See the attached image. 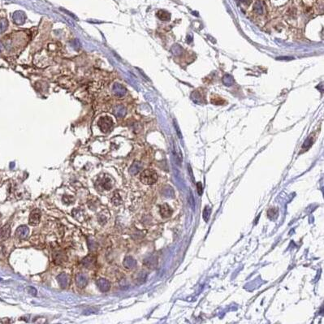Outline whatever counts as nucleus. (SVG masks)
I'll return each instance as SVG.
<instances>
[{"instance_id": "f257e3e1", "label": "nucleus", "mask_w": 324, "mask_h": 324, "mask_svg": "<svg viewBox=\"0 0 324 324\" xmlns=\"http://www.w3.org/2000/svg\"><path fill=\"white\" fill-rule=\"evenodd\" d=\"M140 179L144 184L151 185V184L156 183L157 179H158V175H157V173L153 170L146 169V170L143 171L142 172L140 173Z\"/></svg>"}, {"instance_id": "f03ea898", "label": "nucleus", "mask_w": 324, "mask_h": 324, "mask_svg": "<svg viewBox=\"0 0 324 324\" xmlns=\"http://www.w3.org/2000/svg\"><path fill=\"white\" fill-rule=\"evenodd\" d=\"M98 126H99V127L103 132H110L113 127L112 119L109 118V117H102V118L100 119L99 122H98Z\"/></svg>"}, {"instance_id": "7ed1b4c3", "label": "nucleus", "mask_w": 324, "mask_h": 324, "mask_svg": "<svg viewBox=\"0 0 324 324\" xmlns=\"http://www.w3.org/2000/svg\"><path fill=\"white\" fill-rule=\"evenodd\" d=\"M40 218H41V211L38 209H35L32 210L28 218V223L32 226L37 225L40 222Z\"/></svg>"}, {"instance_id": "20e7f679", "label": "nucleus", "mask_w": 324, "mask_h": 324, "mask_svg": "<svg viewBox=\"0 0 324 324\" xmlns=\"http://www.w3.org/2000/svg\"><path fill=\"white\" fill-rule=\"evenodd\" d=\"M29 233V229L26 226H20L15 231V236L19 240H25Z\"/></svg>"}, {"instance_id": "39448f33", "label": "nucleus", "mask_w": 324, "mask_h": 324, "mask_svg": "<svg viewBox=\"0 0 324 324\" xmlns=\"http://www.w3.org/2000/svg\"><path fill=\"white\" fill-rule=\"evenodd\" d=\"M75 281H76V285L79 287H80V288L84 287L88 283V279H87L86 275L82 274V273H79V274H76Z\"/></svg>"}, {"instance_id": "423d86ee", "label": "nucleus", "mask_w": 324, "mask_h": 324, "mask_svg": "<svg viewBox=\"0 0 324 324\" xmlns=\"http://www.w3.org/2000/svg\"><path fill=\"white\" fill-rule=\"evenodd\" d=\"M11 234V227L10 225H5L4 227H2L0 229V242L6 240L8 239Z\"/></svg>"}, {"instance_id": "0eeeda50", "label": "nucleus", "mask_w": 324, "mask_h": 324, "mask_svg": "<svg viewBox=\"0 0 324 324\" xmlns=\"http://www.w3.org/2000/svg\"><path fill=\"white\" fill-rule=\"evenodd\" d=\"M97 287L99 288L101 292H106L110 289V283L109 281L105 279H99L96 282Z\"/></svg>"}, {"instance_id": "6e6552de", "label": "nucleus", "mask_w": 324, "mask_h": 324, "mask_svg": "<svg viewBox=\"0 0 324 324\" xmlns=\"http://www.w3.org/2000/svg\"><path fill=\"white\" fill-rule=\"evenodd\" d=\"M172 210L167 204H163L160 208V214L163 218H168L172 214Z\"/></svg>"}, {"instance_id": "1a4fd4ad", "label": "nucleus", "mask_w": 324, "mask_h": 324, "mask_svg": "<svg viewBox=\"0 0 324 324\" xmlns=\"http://www.w3.org/2000/svg\"><path fill=\"white\" fill-rule=\"evenodd\" d=\"M57 280H58V283H59V285H60L62 287H67V284H68V282H69V280H68V277H67V275L65 274V273H61L59 275H58V277H57Z\"/></svg>"}, {"instance_id": "9d476101", "label": "nucleus", "mask_w": 324, "mask_h": 324, "mask_svg": "<svg viewBox=\"0 0 324 324\" xmlns=\"http://www.w3.org/2000/svg\"><path fill=\"white\" fill-rule=\"evenodd\" d=\"M101 185L102 186V188L106 189V190H110V188H112L113 184L110 178L108 177V176H105L102 179V181H101Z\"/></svg>"}, {"instance_id": "9b49d317", "label": "nucleus", "mask_w": 324, "mask_h": 324, "mask_svg": "<svg viewBox=\"0 0 324 324\" xmlns=\"http://www.w3.org/2000/svg\"><path fill=\"white\" fill-rule=\"evenodd\" d=\"M157 16L161 20H169L171 17V14L168 11H165V10H159L157 12Z\"/></svg>"}, {"instance_id": "f8f14e48", "label": "nucleus", "mask_w": 324, "mask_h": 324, "mask_svg": "<svg viewBox=\"0 0 324 324\" xmlns=\"http://www.w3.org/2000/svg\"><path fill=\"white\" fill-rule=\"evenodd\" d=\"M94 262H95V258H94L93 256H87L85 258L83 259V264H84V266L87 268L93 266Z\"/></svg>"}, {"instance_id": "ddd939ff", "label": "nucleus", "mask_w": 324, "mask_h": 324, "mask_svg": "<svg viewBox=\"0 0 324 324\" xmlns=\"http://www.w3.org/2000/svg\"><path fill=\"white\" fill-rule=\"evenodd\" d=\"M253 11L256 13H257V14H259V15L263 13V6H262L260 1H257V2H255L254 6H253Z\"/></svg>"}, {"instance_id": "4468645a", "label": "nucleus", "mask_w": 324, "mask_h": 324, "mask_svg": "<svg viewBox=\"0 0 324 324\" xmlns=\"http://www.w3.org/2000/svg\"><path fill=\"white\" fill-rule=\"evenodd\" d=\"M135 264H136V262H135V261H134L131 257H126L124 261H123V265L127 268L133 267V266H135Z\"/></svg>"}, {"instance_id": "2eb2a0df", "label": "nucleus", "mask_w": 324, "mask_h": 324, "mask_svg": "<svg viewBox=\"0 0 324 324\" xmlns=\"http://www.w3.org/2000/svg\"><path fill=\"white\" fill-rule=\"evenodd\" d=\"M111 201H112L113 204H114L115 205H119L121 202H122V199H121V197L119 195V193L115 192V193H114V196H113L112 200H111Z\"/></svg>"}, {"instance_id": "dca6fc26", "label": "nucleus", "mask_w": 324, "mask_h": 324, "mask_svg": "<svg viewBox=\"0 0 324 324\" xmlns=\"http://www.w3.org/2000/svg\"><path fill=\"white\" fill-rule=\"evenodd\" d=\"M197 190H198V194L201 195L202 193V186H201V183H197Z\"/></svg>"}, {"instance_id": "f3484780", "label": "nucleus", "mask_w": 324, "mask_h": 324, "mask_svg": "<svg viewBox=\"0 0 324 324\" xmlns=\"http://www.w3.org/2000/svg\"><path fill=\"white\" fill-rule=\"evenodd\" d=\"M277 59H292V58H278Z\"/></svg>"}, {"instance_id": "a211bd4d", "label": "nucleus", "mask_w": 324, "mask_h": 324, "mask_svg": "<svg viewBox=\"0 0 324 324\" xmlns=\"http://www.w3.org/2000/svg\"><path fill=\"white\" fill-rule=\"evenodd\" d=\"M240 2H246L247 1H248V0H240Z\"/></svg>"}]
</instances>
